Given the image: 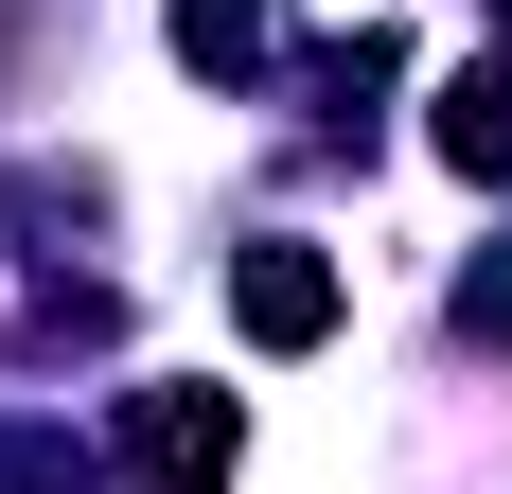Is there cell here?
<instances>
[{
  "label": "cell",
  "instance_id": "7a4b0ae2",
  "mask_svg": "<svg viewBox=\"0 0 512 494\" xmlns=\"http://www.w3.org/2000/svg\"><path fill=\"white\" fill-rule=\"evenodd\" d=\"M124 459H142L159 494H230L248 424H230V389H124Z\"/></svg>",
  "mask_w": 512,
  "mask_h": 494
},
{
  "label": "cell",
  "instance_id": "277c9868",
  "mask_svg": "<svg viewBox=\"0 0 512 494\" xmlns=\"http://www.w3.org/2000/svg\"><path fill=\"white\" fill-rule=\"evenodd\" d=\"M177 53L195 71H265V0H177Z\"/></svg>",
  "mask_w": 512,
  "mask_h": 494
},
{
  "label": "cell",
  "instance_id": "8992f818",
  "mask_svg": "<svg viewBox=\"0 0 512 494\" xmlns=\"http://www.w3.org/2000/svg\"><path fill=\"white\" fill-rule=\"evenodd\" d=\"M495 18H512V0H495Z\"/></svg>",
  "mask_w": 512,
  "mask_h": 494
},
{
  "label": "cell",
  "instance_id": "6da1fadb",
  "mask_svg": "<svg viewBox=\"0 0 512 494\" xmlns=\"http://www.w3.org/2000/svg\"><path fill=\"white\" fill-rule=\"evenodd\" d=\"M230 336H248V353H318V336H336V247L265 230L248 265H230Z\"/></svg>",
  "mask_w": 512,
  "mask_h": 494
},
{
  "label": "cell",
  "instance_id": "3957f363",
  "mask_svg": "<svg viewBox=\"0 0 512 494\" xmlns=\"http://www.w3.org/2000/svg\"><path fill=\"white\" fill-rule=\"evenodd\" d=\"M424 142L460 159V177H512V71H495V53H477V71H442V124H424Z\"/></svg>",
  "mask_w": 512,
  "mask_h": 494
},
{
  "label": "cell",
  "instance_id": "5b68a950",
  "mask_svg": "<svg viewBox=\"0 0 512 494\" xmlns=\"http://www.w3.org/2000/svg\"><path fill=\"white\" fill-rule=\"evenodd\" d=\"M460 336H495V353H512V247L477 265V283H460Z\"/></svg>",
  "mask_w": 512,
  "mask_h": 494
}]
</instances>
